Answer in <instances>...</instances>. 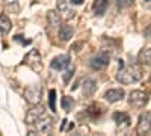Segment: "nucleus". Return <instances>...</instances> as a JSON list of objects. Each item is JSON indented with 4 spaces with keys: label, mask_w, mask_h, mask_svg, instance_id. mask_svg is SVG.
<instances>
[{
    "label": "nucleus",
    "mask_w": 151,
    "mask_h": 136,
    "mask_svg": "<svg viewBox=\"0 0 151 136\" xmlns=\"http://www.w3.org/2000/svg\"><path fill=\"white\" fill-rule=\"evenodd\" d=\"M145 3H147V8L150 9V0H145Z\"/></svg>",
    "instance_id": "a878e982"
},
{
    "label": "nucleus",
    "mask_w": 151,
    "mask_h": 136,
    "mask_svg": "<svg viewBox=\"0 0 151 136\" xmlns=\"http://www.w3.org/2000/svg\"><path fill=\"white\" fill-rule=\"evenodd\" d=\"M24 98H26V101L32 106L35 104H40L41 98H42V88L40 85H30L27 86L26 89H24Z\"/></svg>",
    "instance_id": "f03ea898"
},
{
    "label": "nucleus",
    "mask_w": 151,
    "mask_h": 136,
    "mask_svg": "<svg viewBox=\"0 0 151 136\" xmlns=\"http://www.w3.org/2000/svg\"><path fill=\"white\" fill-rule=\"evenodd\" d=\"M83 2H85V0H71L70 3H74V5H82Z\"/></svg>",
    "instance_id": "393cba45"
},
{
    "label": "nucleus",
    "mask_w": 151,
    "mask_h": 136,
    "mask_svg": "<svg viewBox=\"0 0 151 136\" xmlns=\"http://www.w3.org/2000/svg\"><path fill=\"white\" fill-rule=\"evenodd\" d=\"M5 2V6L12 11V12H18V0H3Z\"/></svg>",
    "instance_id": "412c9836"
},
{
    "label": "nucleus",
    "mask_w": 151,
    "mask_h": 136,
    "mask_svg": "<svg viewBox=\"0 0 151 136\" xmlns=\"http://www.w3.org/2000/svg\"><path fill=\"white\" fill-rule=\"evenodd\" d=\"M58 11H59L60 18L64 20H71L76 15V11L70 6L68 0H58Z\"/></svg>",
    "instance_id": "0eeeda50"
},
{
    "label": "nucleus",
    "mask_w": 151,
    "mask_h": 136,
    "mask_svg": "<svg viewBox=\"0 0 151 136\" xmlns=\"http://www.w3.org/2000/svg\"><path fill=\"white\" fill-rule=\"evenodd\" d=\"M133 3V0H118V6L119 8H127Z\"/></svg>",
    "instance_id": "5701e85b"
},
{
    "label": "nucleus",
    "mask_w": 151,
    "mask_h": 136,
    "mask_svg": "<svg viewBox=\"0 0 151 136\" xmlns=\"http://www.w3.org/2000/svg\"><path fill=\"white\" fill-rule=\"evenodd\" d=\"M12 27V24H11V20L6 17V15H0V33H3L6 35Z\"/></svg>",
    "instance_id": "a211bd4d"
},
{
    "label": "nucleus",
    "mask_w": 151,
    "mask_h": 136,
    "mask_svg": "<svg viewBox=\"0 0 151 136\" xmlns=\"http://www.w3.org/2000/svg\"><path fill=\"white\" fill-rule=\"evenodd\" d=\"M44 117H45V109L42 106L35 104V107H32L29 112H27V115H26V122H27L29 126H33L36 121H40Z\"/></svg>",
    "instance_id": "423d86ee"
},
{
    "label": "nucleus",
    "mask_w": 151,
    "mask_h": 136,
    "mask_svg": "<svg viewBox=\"0 0 151 136\" xmlns=\"http://www.w3.org/2000/svg\"><path fill=\"white\" fill-rule=\"evenodd\" d=\"M107 6H109V2L107 0H95L94 2V12H95V15H103L104 12H106V9H107Z\"/></svg>",
    "instance_id": "dca6fc26"
},
{
    "label": "nucleus",
    "mask_w": 151,
    "mask_h": 136,
    "mask_svg": "<svg viewBox=\"0 0 151 136\" xmlns=\"http://www.w3.org/2000/svg\"><path fill=\"white\" fill-rule=\"evenodd\" d=\"M48 106H50V109H52L53 112H56V91H55V89L50 91V95H48Z\"/></svg>",
    "instance_id": "aec40b11"
},
{
    "label": "nucleus",
    "mask_w": 151,
    "mask_h": 136,
    "mask_svg": "<svg viewBox=\"0 0 151 136\" xmlns=\"http://www.w3.org/2000/svg\"><path fill=\"white\" fill-rule=\"evenodd\" d=\"M129 97V101L133 107H144L148 103V94H145L144 91H132Z\"/></svg>",
    "instance_id": "39448f33"
},
{
    "label": "nucleus",
    "mask_w": 151,
    "mask_h": 136,
    "mask_svg": "<svg viewBox=\"0 0 151 136\" xmlns=\"http://www.w3.org/2000/svg\"><path fill=\"white\" fill-rule=\"evenodd\" d=\"M151 114L150 112H144L139 117V122H137V135H150V127H151Z\"/></svg>",
    "instance_id": "6e6552de"
},
{
    "label": "nucleus",
    "mask_w": 151,
    "mask_h": 136,
    "mask_svg": "<svg viewBox=\"0 0 151 136\" xmlns=\"http://www.w3.org/2000/svg\"><path fill=\"white\" fill-rule=\"evenodd\" d=\"M24 64L27 67H30V70H33L35 73H40L42 70V58L38 50H30L26 56H24Z\"/></svg>",
    "instance_id": "7ed1b4c3"
},
{
    "label": "nucleus",
    "mask_w": 151,
    "mask_h": 136,
    "mask_svg": "<svg viewBox=\"0 0 151 136\" xmlns=\"http://www.w3.org/2000/svg\"><path fill=\"white\" fill-rule=\"evenodd\" d=\"M60 15L58 14L56 11H48L47 12V21L50 27H59L60 26Z\"/></svg>",
    "instance_id": "4468645a"
},
{
    "label": "nucleus",
    "mask_w": 151,
    "mask_h": 136,
    "mask_svg": "<svg viewBox=\"0 0 151 136\" xmlns=\"http://www.w3.org/2000/svg\"><path fill=\"white\" fill-rule=\"evenodd\" d=\"M104 98L109 103H116L124 98V91L122 89H109V91H106Z\"/></svg>",
    "instance_id": "9b49d317"
},
{
    "label": "nucleus",
    "mask_w": 151,
    "mask_h": 136,
    "mask_svg": "<svg viewBox=\"0 0 151 136\" xmlns=\"http://www.w3.org/2000/svg\"><path fill=\"white\" fill-rule=\"evenodd\" d=\"M74 35V29L71 26H62L60 30H59V38L62 41H70Z\"/></svg>",
    "instance_id": "f3484780"
},
{
    "label": "nucleus",
    "mask_w": 151,
    "mask_h": 136,
    "mask_svg": "<svg viewBox=\"0 0 151 136\" xmlns=\"http://www.w3.org/2000/svg\"><path fill=\"white\" fill-rule=\"evenodd\" d=\"M73 106H74V100H73L71 97L67 95V97L62 98V109H64L65 112H70V110L73 109Z\"/></svg>",
    "instance_id": "6ab92c4d"
},
{
    "label": "nucleus",
    "mask_w": 151,
    "mask_h": 136,
    "mask_svg": "<svg viewBox=\"0 0 151 136\" xmlns=\"http://www.w3.org/2000/svg\"><path fill=\"white\" fill-rule=\"evenodd\" d=\"M109 60H110L109 53L101 52V53H98L97 56H94V58L91 59L89 65H91L92 70H97V71H98V70H104V68L109 65Z\"/></svg>",
    "instance_id": "20e7f679"
},
{
    "label": "nucleus",
    "mask_w": 151,
    "mask_h": 136,
    "mask_svg": "<svg viewBox=\"0 0 151 136\" xmlns=\"http://www.w3.org/2000/svg\"><path fill=\"white\" fill-rule=\"evenodd\" d=\"M141 71L136 67H121L119 73H118V82H121L122 85H132L141 80Z\"/></svg>",
    "instance_id": "f257e3e1"
},
{
    "label": "nucleus",
    "mask_w": 151,
    "mask_h": 136,
    "mask_svg": "<svg viewBox=\"0 0 151 136\" xmlns=\"http://www.w3.org/2000/svg\"><path fill=\"white\" fill-rule=\"evenodd\" d=\"M73 74H74V67H73V68H70V70L64 74V82H65V83H68V82H70V79L73 77Z\"/></svg>",
    "instance_id": "4be33fe9"
},
{
    "label": "nucleus",
    "mask_w": 151,
    "mask_h": 136,
    "mask_svg": "<svg viewBox=\"0 0 151 136\" xmlns=\"http://www.w3.org/2000/svg\"><path fill=\"white\" fill-rule=\"evenodd\" d=\"M35 130L36 133H41V135H48L50 132H52L53 129V124H52V119H48V118H41L40 121H36L35 122Z\"/></svg>",
    "instance_id": "1a4fd4ad"
},
{
    "label": "nucleus",
    "mask_w": 151,
    "mask_h": 136,
    "mask_svg": "<svg viewBox=\"0 0 151 136\" xmlns=\"http://www.w3.org/2000/svg\"><path fill=\"white\" fill-rule=\"evenodd\" d=\"M137 62H139L142 67H150V64H151V52H150V48H144V50L139 52Z\"/></svg>",
    "instance_id": "ddd939ff"
},
{
    "label": "nucleus",
    "mask_w": 151,
    "mask_h": 136,
    "mask_svg": "<svg viewBox=\"0 0 151 136\" xmlns=\"http://www.w3.org/2000/svg\"><path fill=\"white\" fill-rule=\"evenodd\" d=\"M95 89H97V83H95V80H92V79H86V80L83 82V95H85V97H91V95L95 92Z\"/></svg>",
    "instance_id": "2eb2a0df"
},
{
    "label": "nucleus",
    "mask_w": 151,
    "mask_h": 136,
    "mask_svg": "<svg viewBox=\"0 0 151 136\" xmlns=\"http://www.w3.org/2000/svg\"><path fill=\"white\" fill-rule=\"evenodd\" d=\"M113 121H115L116 126L121 127V129H125V127L130 126V118H129L127 114H124V112H115L113 114Z\"/></svg>",
    "instance_id": "f8f14e48"
},
{
    "label": "nucleus",
    "mask_w": 151,
    "mask_h": 136,
    "mask_svg": "<svg viewBox=\"0 0 151 136\" xmlns=\"http://www.w3.org/2000/svg\"><path fill=\"white\" fill-rule=\"evenodd\" d=\"M14 40H15V41H18V42H21V44H30V41H27V40H23V36H20V35L14 36Z\"/></svg>",
    "instance_id": "b1692460"
},
{
    "label": "nucleus",
    "mask_w": 151,
    "mask_h": 136,
    "mask_svg": "<svg viewBox=\"0 0 151 136\" xmlns=\"http://www.w3.org/2000/svg\"><path fill=\"white\" fill-rule=\"evenodd\" d=\"M70 56L68 55H60V56H56L53 60H52V64H50V67H52L53 70H65L67 67H70Z\"/></svg>",
    "instance_id": "9d476101"
}]
</instances>
